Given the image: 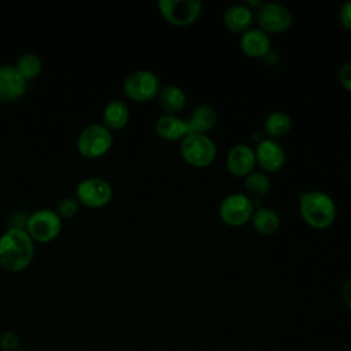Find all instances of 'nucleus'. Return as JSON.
I'll list each match as a JSON object with an SVG mask.
<instances>
[{
    "instance_id": "nucleus-27",
    "label": "nucleus",
    "mask_w": 351,
    "mask_h": 351,
    "mask_svg": "<svg viewBox=\"0 0 351 351\" xmlns=\"http://www.w3.org/2000/svg\"><path fill=\"white\" fill-rule=\"evenodd\" d=\"M339 81L343 88H346L348 92H351V62H347L341 64L339 69Z\"/></svg>"
},
{
    "instance_id": "nucleus-19",
    "label": "nucleus",
    "mask_w": 351,
    "mask_h": 351,
    "mask_svg": "<svg viewBox=\"0 0 351 351\" xmlns=\"http://www.w3.org/2000/svg\"><path fill=\"white\" fill-rule=\"evenodd\" d=\"M158 97H159V104L162 106V108L167 114H173V115L180 112L184 108L185 101H186L184 90L177 85H166V86L160 88Z\"/></svg>"
},
{
    "instance_id": "nucleus-28",
    "label": "nucleus",
    "mask_w": 351,
    "mask_h": 351,
    "mask_svg": "<svg viewBox=\"0 0 351 351\" xmlns=\"http://www.w3.org/2000/svg\"><path fill=\"white\" fill-rule=\"evenodd\" d=\"M341 299L344 304L351 310V278H348L341 287Z\"/></svg>"
},
{
    "instance_id": "nucleus-15",
    "label": "nucleus",
    "mask_w": 351,
    "mask_h": 351,
    "mask_svg": "<svg viewBox=\"0 0 351 351\" xmlns=\"http://www.w3.org/2000/svg\"><path fill=\"white\" fill-rule=\"evenodd\" d=\"M252 19V11L245 4H233L223 14V25L233 33H244L250 30Z\"/></svg>"
},
{
    "instance_id": "nucleus-5",
    "label": "nucleus",
    "mask_w": 351,
    "mask_h": 351,
    "mask_svg": "<svg viewBox=\"0 0 351 351\" xmlns=\"http://www.w3.org/2000/svg\"><path fill=\"white\" fill-rule=\"evenodd\" d=\"M180 151L184 160L195 167H206L211 165L217 156L215 143L204 133L185 136L182 138Z\"/></svg>"
},
{
    "instance_id": "nucleus-26",
    "label": "nucleus",
    "mask_w": 351,
    "mask_h": 351,
    "mask_svg": "<svg viewBox=\"0 0 351 351\" xmlns=\"http://www.w3.org/2000/svg\"><path fill=\"white\" fill-rule=\"evenodd\" d=\"M339 21L344 29L351 32V0L341 4L339 10Z\"/></svg>"
},
{
    "instance_id": "nucleus-10",
    "label": "nucleus",
    "mask_w": 351,
    "mask_h": 351,
    "mask_svg": "<svg viewBox=\"0 0 351 351\" xmlns=\"http://www.w3.org/2000/svg\"><path fill=\"white\" fill-rule=\"evenodd\" d=\"M254 213V206L250 197L243 193L228 195L219 206L221 219L230 226L244 225L251 219Z\"/></svg>"
},
{
    "instance_id": "nucleus-12",
    "label": "nucleus",
    "mask_w": 351,
    "mask_h": 351,
    "mask_svg": "<svg viewBox=\"0 0 351 351\" xmlns=\"http://www.w3.org/2000/svg\"><path fill=\"white\" fill-rule=\"evenodd\" d=\"M27 81L19 74L15 66H0V100H16L26 90Z\"/></svg>"
},
{
    "instance_id": "nucleus-3",
    "label": "nucleus",
    "mask_w": 351,
    "mask_h": 351,
    "mask_svg": "<svg viewBox=\"0 0 351 351\" xmlns=\"http://www.w3.org/2000/svg\"><path fill=\"white\" fill-rule=\"evenodd\" d=\"M114 143L112 133L103 123L86 125L77 137V148L86 158H99L104 155Z\"/></svg>"
},
{
    "instance_id": "nucleus-30",
    "label": "nucleus",
    "mask_w": 351,
    "mask_h": 351,
    "mask_svg": "<svg viewBox=\"0 0 351 351\" xmlns=\"http://www.w3.org/2000/svg\"><path fill=\"white\" fill-rule=\"evenodd\" d=\"M16 351H25V350H16Z\"/></svg>"
},
{
    "instance_id": "nucleus-14",
    "label": "nucleus",
    "mask_w": 351,
    "mask_h": 351,
    "mask_svg": "<svg viewBox=\"0 0 351 351\" xmlns=\"http://www.w3.org/2000/svg\"><path fill=\"white\" fill-rule=\"evenodd\" d=\"M241 51L250 58H262L270 51L269 34L263 30L250 29L243 33L240 38Z\"/></svg>"
},
{
    "instance_id": "nucleus-23",
    "label": "nucleus",
    "mask_w": 351,
    "mask_h": 351,
    "mask_svg": "<svg viewBox=\"0 0 351 351\" xmlns=\"http://www.w3.org/2000/svg\"><path fill=\"white\" fill-rule=\"evenodd\" d=\"M270 186H271L270 178L265 173L255 171V173H250L248 176H245L244 188L250 195H252L255 197L265 196L270 191Z\"/></svg>"
},
{
    "instance_id": "nucleus-22",
    "label": "nucleus",
    "mask_w": 351,
    "mask_h": 351,
    "mask_svg": "<svg viewBox=\"0 0 351 351\" xmlns=\"http://www.w3.org/2000/svg\"><path fill=\"white\" fill-rule=\"evenodd\" d=\"M15 67L19 71V74L27 81V80L36 78L40 74L43 69V62L37 53L26 52L18 58Z\"/></svg>"
},
{
    "instance_id": "nucleus-8",
    "label": "nucleus",
    "mask_w": 351,
    "mask_h": 351,
    "mask_svg": "<svg viewBox=\"0 0 351 351\" xmlns=\"http://www.w3.org/2000/svg\"><path fill=\"white\" fill-rule=\"evenodd\" d=\"M292 12L278 3H263L256 11V22L265 33H282L292 25Z\"/></svg>"
},
{
    "instance_id": "nucleus-1",
    "label": "nucleus",
    "mask_w": 351,
    "mask_h": 351,
    "mask_svg": "<svg viewBox=\"0 0 351 351\" xmlns=\"http://www.w3.org/2000/svg\"><path fill=\"white\" fill-rule=\"evenodd\" d=\"M34 256V240L25 228L10 226L0 234V265L11 271L26 269Z\"/></svg>"
},
{
    "instance_id": "nucleus-20",
    "label": "nucleus",
    "mask_w": 351,
    "mask_h": 351,
    "mask_svg": "<svg viewBox=\"0 0 351 351\" xmlns=\"http://www.w3.org/2000/svg\"><path fill=\"white\" fill-rule=\"evenodd\" d=\"M251 221H252L254 229L258 233L265 234V236L274 234L280 228L278 214L269 207H262V208H258L256 211H254Z\"/></svg>"
},
{
    "instance_id": "nucleus-13",
    "label": "nucleus",
    "mask_w": 351,
    "mask_h": 351,
    "mask_svg": "<svg viewBox=\"0 0 351 351\" xmlns=\"http://www.w3.org/2000/svg\"><path fill=\"white\" fill-rule=\"evenodd\" d=\"M255 152L245 144H236L226 156V167L236 177L248 176L255 166Z\"/></svg>"
},
{
    "instance_id": "nucleus-4",
    "label": "nucleus",
    "mask_w": 351,
    "mask_h": 351,
    "mask_svg": "<svg viewBox=\"0 0 351 351\" xmlns=\"http://www.w3.org/2000/svg\"><path fill=\"white\" fill-rule=\"evenodd\" d=\"M25 229L34 241H51L62 230V218L56 210L41 207L26 218Z\"/></svg>"
},
{
    "instance_id": "nucleus-17",
    "label": "nucleus",
    "mask_w": 351,
    "mask_h": 351,
    "mask_svg": "<svg viewBox=\"0 0 351 351\" xmlns=\"http://www.w3.org/2000/svg\"><path fill=\"white\" fill-rule=\"evenodd\" d=\"M186 123V136L193 133H204L214 128L217 123V112L211 106L200 104L197 106L191 117L185 119Z\"/></svg>"
},
{
    "instance_id": "nucleus-11",
    "label": "nucleus",
    "mask_w": 351,
    "mask_h": 351,
    "mask_svg": "<svg viewBox=\"0 0 351 351\" xmlns=\"http://www.w3.org/2000/svg\"><path fill=\"white\" fill-rule=\"evenodd\" d=\"M254 152L255 160L266 171H277L284 166L285 152L284 148L276 140H262Z\"/></svg>"
},
{
    "instance_id": "nucleus-7",
    "label": "nucleus",
    "mask_w": 351,
    "mask_h": 351,
    "mask_svg": "<svg viewBox=\"0 0 351 351\" xmlns=\"http://www.w3.org/2000/svg\"><path fill=\"white\" fill-rule=\"evenodd\" d=\"M158 7L169 23L188 26L199 18L202 3L199 0H159Z\"/></svg>"
},
{
    "instance_id": "nucleus-2",
    "label": "nucleus",
    "mask_w": 351,
    "mask_h": 351,
    "mask_svg": "<svg viewBox=\"0 0 351 351\" xmlns=\"http://www.w3.org/2000/svg\"><path fill=\"white\" fill-rule=\"evenodd\" d=\"M299 213L310 226L325 229L336 219V204L325 192H303L299 195Z\"/></svg>"
},
{
    "instance_id": "nucleus-21",
    "label": "nucleus",
    "mask_w": 351,
    "mask_h": 351,
    "mask_svg": "<svg viewBox=\"0 0 351 351\" xmlns=\"http://www.w3.org/2000/svg\"><path fill=\"white\" fill-rule=\"evenodd\" d=\"M292 126L291 117L284 111H274L271 112L263 123L265 133L271 138H281L284 137Z\"/></svg>"
},
{
    "instance_id": "nucleus-25",
    "label": "nucleus",
    "mask_w": 351,
    "mask_h": 351,
    "mask_svg": "<svg viewBox=\"0 0 351 351\" xmlns=\"http://www.w3.org/2000/svg\"><path fill=\"white\" fill-rule=\"evenodd\" d=\"M19 346V336L12 330H5L0 335V348L4 351H16Z\"/></svg>"
},
{
    "instance_id": "nucleus-16",
    "label": "nucleus",
    "mask_w": 351,
    "mask_h": 351,
    "mask_svg": "<svg viewBox=\"0 0 351 351\" xmlns=\"http://www.w3.org/2000/svg\"><path fill=\"white\" fill-rule=\"evenodd\" d=\"M155 132L163 140L177 141L186 136V123L177 115L166 114L156 119Z\"/></svg>"
},
{
    "instance_id": "nucleus-6",
    "label": "nucleus",
    "mask_w": 351,
    "mask_h": 351,
    "mask_svg": "<svg viewBox=\"0 0 351 351\" xmlns=\"http://www.w3.org/2000/svg\"><path fill=\"white\" fill-rule=\"evenodd\" d=\"M123 90L134 101H148L158 96L160 82L155 73L138 69L132 71L123 81Z\"/></svg>"
},
{
    "instance_id": "nucleus-29",
    "label": "nucleus",
    "mask_w": 351,
    "mask_h": 351,
    "mask_svg": "<svg viewBox=\"0 0 351 351\" xmlns=\"http://www.w3.org/2000/svg\"><path fill=\"white\" fill-rule=\"evenodd\" d=\"M350 177H351V167H350Z\"/></svg>"
},
{
    "instance_id": "nucleus-18",
    "label": "nucleus",
    "mask_w": 351,
    "mask_h": 351,
    "mask_svg": "<svg viewBox=\"0 0 351 351\" xmlns=\"http://www.w3.org/2000/svg\"><path fill=\"white\" fill-rule=\"evenodd\" d=\"M130 117L128 104L121 99L110 100L103 110V125L108 129H121L123 128Z\"/></svg>"
},
{
    "instance_id": "nucleus-9",
    "label": "nucleus",
    "mask_w": 351,
    "mask_h": 351,
    "mask_svg": "<svg viewBox=\"0 0 351 351\" xmlns=\"http://www.w3.org/2000/svg\"><path fill=\"white\" fill-rule=\"evenodd\" d=\"M75 195L85 206L101 207L111 200L112 186L101 177H85L77 184Z\"/></svg>"
},
{
    "instance_id": "nucleus-24",
    "label": "nucleus",
    "mask_w": 351,
    "mask_h": 351,
    "mask_svg": "<svg viewBox=\"0 0 351 351\" xmlns=\"http://www.w3.org/2000/svg\"><path fill=\"white\" fill-rule=\"evenodd\" d=\"M78 211V202L75 197L73 196H66L62 197L58 204H56V213L64 218H71L73 215H75Z\"/></svg>"
}]
</instances>
